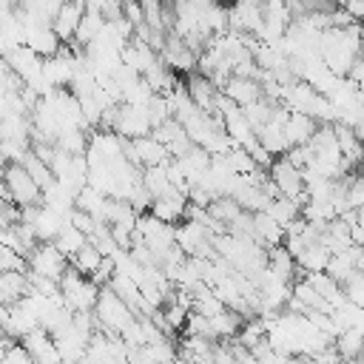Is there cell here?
Returning a JSON list of instances; mask_svg holds the SVG:
<instances>
[{
	"mask_svg": "<svg viewBox=\"0 0 364 364\" xmlns=\"http://www.w3.org/2000/svg\"><path fill=\"white\" fill-rule=\"evenodd\" d=\"M3 199L14 202L17 208H34L43 205V188L34 182V176L26 171L23 162H6L3 168Z\"/></svg>",
	"mask_w": 364,
	"mask_h": 364,
	"instance_id": "obj_1",
	"label": "cell"
},
{
	"mask_svg": "<svg viewBox=\"0 0 364 364\" xmlns=\"http://www.w3.org/2000/svg\"><path fill=\"white\" fill-rule=\"evenodd\" d=\"M94 316H97V324H100V333L117 338L125 333V327L136 318V313L111 290V287H102L100 293V301L94 307Z\"/></svg>",
	"mask_w": 364,
	"mask_h": 364,
	"instance_id": "obj_2",
	"label": "cell"
},
{
	"mask_svg": "<svg viewBox=\"0 0 364 364\" xmlns=\"http://www.w3.org/2000/svg\"><path fill=\"white\" fill-rule=\"evenodd\" d=\"M60 290H63L65 307H71L74 313H91L100 301V293H102V287L94 279L82 276L77 267L65 270V276L60 279Z\"/></svg>",
	"mask_w": 364,
	"mask_h": 364,
	"instance_id": "obj_3",
	"label": "cell"
},
{
	"mask_svg": "<svg viewBox=\"0 0 364 364\" xmlns=\"http://www.w3.org/2000/svg\"><path fill=\"white\" fill-rule=\"evenodd\" d=\"M270 176H273V182L279 185L282 196H287V199L299 202L301 208L310 202L307 188H304V171H301V168H296V165L287 159V154L273 159V165H270Z\"/></svg>",
	"mask_w": 364,
	"mask_h": 364,
	"instance_id": "obj_4",
	"label": "cell"
},
{
	"mask_svg": "<svg viewBox=\"0 0 364 364\" xmlns=\"http://www.w3.org/2000/svg\"><path fill=\"white\" fill-rule=\"evenodd\" d=\"M68 267H71V259H68L54 242H40V245L28 253V270H31V273H40V276H48V279H54V282H60Z\"/></svg>",
	"mask_w": 364,
	"mask_h": 364,
	"instance_id": "obj_5",
	"label": "cell"
},
{
	"mask_svg": "<svg viewBox=\"0 0 364 364\" xmlns=\"http://www.w3.org/2000/svg\"><path fill=\"white\" fill-rule=\"evenodd\" d=\"M20 344L31 353V358H34L37 364H65L63 355H60V347H57L54 336H51L46 327L31 330L26 338H20Z\"/></svg>",
	"mask_w": 364,
	"mask_h": 364,
	"instance_id": "obj_6",
	"label": "cell"
},
{
	"mask_svg": "<svg viewBox=\"0 0 364 364\" xmlns=\"http://www.w3.org/2000/svg\"><path fill=\"white\" fill-rule=\"evenodd\" d=\"M117 134L125 136V139L151 136V134H154V125H151V119H148V111L139 108V105H128V102H122V105H119Z\"/></svg>",
	"mask_w": 364,
	"mask_h": 364,
	"instance_id": "obj_7",
	"label": "cell"
},
{
	"mask_svg": "<svg viewBox=\"0 0 364 364\" xmlns=\"http://www.w3.org/2000/svg\"><path fill=\"white\" fill-rule=\"evenodd\" d=\"M185 88L191 94V100L205 111V114H213L216 111V97H219V88L213 85L210 77H205L202 71H193L185 77Z\"/></svg>",
	"mask_w": 364,
	"mask_h": 364,
	"instance_id": "obj_8",
	"label": "cell"
},
{
	"mask_svg": "<svg viewBox=\"0 0 364 364\" xmlns=\"http://www.w3.org/2000/svg\"><path fill=\"white\" fill-rule=\"evenodd\" d=\"M26 46L34 54H40L43 60H48V57H57L65 43L57 37V31L51 26H37V28H28L26 31Z\"/></svg>",
	"mask_w": 364,
	"mask_h": 364,
	"instance_id": "obj_9",
	"label": "cell"
},
{
	"mask_svg": "<svg viewBox=\"0 0 364 364\" xmlns=\"http://www.w3.org/2000/svg\"><path fill=\"white\" fill-rule=\"evenodd\" d=\"M31 293V282H28V270L20 273V270H9V273H0V299L6 307H14L20 304L26 296Z\"/></svg>",
	"mask_w": 364,
	"mask_h": 364,
	"instance_id": "obj_10",
	"label": "cell"
},
{
	"mask_svg": "<svg viewBox=\"0 0 364 364\" xmlns=\"http://www.w3.org/2000/svg\"><path fill=\"white\" fill-rule=\"evenodd\" d=\"M222 94H228L236 105L247 108V105H253V102H259V100L264 97V88H262V82L253 80V77H230V82L225 85Z\"/></svg>",
	"mask_w": 364,
	"mask_h": 364,
	"instance_id": "obj_11",
	"label": "cell"
},
{
	"mask_svg": "<svg viewBox=\"0 0 364 364\" xmlns=\"http://www.w3.org/2000/svg\"><path fill=\"white\" fill-rule=\"evenodd\" d=\"M253 236L262 247H279L284 245V225H279L267 210H259L253 213Z\"/></svg>",
	"mask_w": 364,
	"mask_h": 364,
	"instance_id": "obj_12",
	"label": "cell"
},
{
	"mask_svg": "<svg viewBox=\"0 0 364 364\" xmlns=\"http://www.w3.org/2000/svg\"><path fill=\"white\" fill-rule=\"evenodd\" d=\"M318 125H321V122L313 119L310 114L290 111V117H287V122H284V134H287V139H290L293 148H296V145H310V139L316 136Z\"/></svg>",
	"mask_w": 364,
	"mask_h": 364,
	"instance_id": "obj_13",
	"label": "cell"
},
{
	"mask_svg": "<svg viewBox=\"0 0 364 364\" xmlns=\"http://www.w3.org/2000/svg\"><path fill=\"white\" fill-rule=\"evenodd\" d=\"M330 250L321 245V242H313V245H307L299 256H296V264H299V270L307 276V273H324L327 270V264H330Z\"/></svg>",
	"mask_w": 364,
	"mask_h": 364,
	"instance_id": "obj_14",
	"label": "cell"
},
{
	"mask_svg": "<svg viewBox=\"0 0 364 364\" xmlns=\"http://www.w3.org/2000/svg\"><path fill=\"white\" fill-rule=\"evenodd\" d=\"M142 185L151 191L154 199L171 193V191H173V182H171V176H168V162H165V165H156V168H145V171H142Z\"/></svg>",
	"mask_w": 364,
	"mask_h": 364,
	"instance_id": "obj_15",
	"label": "cell"
},
{
	"mask_svg": "<svg viewBox=\"0 0 364 364\" xmlns=\"http://www.w3.org/2000/svg\"><path fill=\"white\" fill-rule=\"evenodd\" d=\"M102 262H105V256H102V250H100L91 239H88V245H85L80 253H74V256H71V267H77V270H80L82 276H88V279L100 270V264H102Z\"/></svg>",
	"mask_w": 364,
	"mask_h": 364,
	"instance_id": "obj_16",
	"label": "cell"
},
{
	"mask_svg": "<svg viewBox=\"0 0 364 364\" xmlns=\"http://www.w3.org/2000/svg\"><path fill=\"white\" fill-rule=\"evenodd\" d=\"M54 245L71 259L74 253H80L85 245H88V236L80 230V228H74L71 222H65L63 228H60V233H57V239H54Z\"/></svg>",
	"mask_w": 364,
	"mask_h": 364,
	"instance_id": "obj_17",
	"label": "cell"
},
{
	"mask_svg": "<svg viewBox=\"0 0 364 364\" xmlns=\"http://www.w3.org/2000/svg\"><path fill=\"white\" fill-rule=\"evenodd\" d=\"M23 165H26V171L34 176V182L43 188V193L48 191V188H54L57 185V173H54V168L48 165V162H43L40 156H34L31 151L26 154V159H23Z\"/></svg>",
	"mask_w": 364,
	"mask_h": 364,
	"instance_id": "obj_18",
	"label": "cell"
},
{
	"mask_svg": "<svg viewBox=\"0 0 364 364\" xmlns=\"http://www.w3.org/2000/svg\"><path fill=\"white\" fill-rule=\"evenodd\" d=\"M336 350L341 353V358L350 364V361H358L364 355V333L358 330H344L338 338H336Z\"/></svg>",
	"mask_w": 364,
	"mask_h": 364,
	"instance_id": "obj_19",
	"label": "cell"
},
{
	"mask_svg": "<svg viewBox=\"0 0 364 364\" xmlns=\"http://www.w3.org/2000/svg\"><path fill=\"white\" fill-rule=\"evenodd\" d=\"M267 213L279 222V225H290V222H296L299 216H301V205L299 202H293V199H287V196H279V199H273L270 205H267Z\"/></svg>",
	"mask_w": 364,
	"mask_h": 364,
	"instance_id": "obj_20",
	"label": "cell"
},
{
	"mask_svg": "<svg viewBox=\"0 0 364 364\" xmlns=\"http://www.w3.org/2000/svg\"><path fill=\"white\" fill-rule=\"evenodd\" d=\"M242 210H245V208H242L233 196H216V199L210 202V208H208V213H210L216 222H222V225H230Z\"/></svg>",
	"mask_w": 364,
	"mask_h": 364,
	"instance_id": "obj_21",
	"label": "cell"
},
{
	"mask_svg": "<svg viewBox=\"0 0 364 364\" xmlns=\"http://www.w3.org/2000/svg\"><path fill=\"white\" fill-rule=\"evenodd\" d=\"M188 131H185V125L179 122V119H168V122H162L159 128H154V134L151 136H156L162 145H173L176 139H182Z\"/></svg>",
	"mask_w": 364,
	"mask_h": 364,
	"instance_id": "obj_22",
	"label": "cell"
},
{
	"mask_svg": "<svg viewBox=\"0 0 364 364\" xmlns=\"http://www.w3.org/2000/svg\"><path fill=\"white\" fill-rule=\"evenodd\" d=\"M9 270L26 273V270H28V259L20 256V253L11 250V247H0V273H9Z\"/></svg>",
	"mask_w": 364,
	"mask_h": 364,
	"instance_id": "obj_23",
	"label": "cell"
},
{
	"mask_svg": "<svg viewBox=\"0 0 364 364\" xmlns=\"http://www.w3.org/2000/svg\"><path fill=\"white\" fill-rule=\"evenodd\" d=\"M68 222L74 225V228H80L88 239H91V233L97 230V219L91 216V213H85V210H80V208H74L71 213H68Z\"/></svg>",
	"mask_w": 364,
	"mask_h": 364,
	"instance_id": "obj_24",
	"label": "cell"
},
{
	"mask_svg": "<svg viewBox=\"0 0 364 364\" xmlns=\"http://www.w3.org/2000/svg\"><path fill=\"white\" fill-rule=\"evenodd\" d=\"M347 80L358 88V91H364V54L353 63V68H350V74H347Z\"/></svg>",
	"mask_w": 364,
	"mask_h": 364,
	"instance_id": "obj_25",
	"label": "cell"
},
{
	"mask_svg": "<svg viewBox=\"0 0 364 364\" xmlns=\"http://www.w3.org/2000/svg\"><path fill=\"white\" fill-rule=\"evenodd\" d=\"M361 54H364V26H361Z\"/></svg>",
	"mask_w": 364,
	"mask_h": 364,
	"instance_id": "obj_26",
	"label": "cell"
}]
</instances>
